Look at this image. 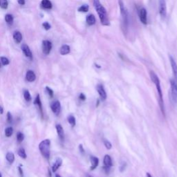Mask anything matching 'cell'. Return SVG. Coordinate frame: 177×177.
<instances>
[{
  "label": "cell",
  "mask_w": 177,
  "mask_h": 177,
  "mask_svg": "<svg viewBox=\"0 0 177 177\" xmlns=\"http://www.w3.org/2000/svg\"><path fill=\"white\" fill-rule=\"evenodd\" d=\"M93 3L95 9L98 13V15L100 22L104 26H109L110 23L105 8L100 3V0H93Z\"/></svg>",
  "instance_id": "1"
},
{
  "label": "cell",
  "mask_w": 177,
  "mask_h": 177,
  "mask_svg": "<svg viewBox=\"0 0 177 177\" xmlns=\"http://www.w3.org/2000/svg\"><path fill=\"white\" fill-rule=\"evenodd\" d=\"M149 76L150 78H151L152 81L153 82V83L155 84L156 88H157V90L158 92V96H159V106L160 108V111L163 115L165 116V105H164V100L163 98V93L162 90H161V87H160V80L157 75L153 71H151L149 72Z\"/></svg>",
  "instance_id": "2"
},
{
  "label": "cell",
  "mask_w": 177,
  "mask_h": 177,
  "mask_svg": "<svg viewBox=\"0 0 177 177\" xmlns=\"http://www.w3.org/2000/svg\"><path fill=\"white\" fill-rule=\"evenodd\" d=\"M118 4H119L121 18H122V24L123 28L126 31L128 28V26L129 24V15L127 9L124 4L122 0H118Z\"/></svg>",
  "instance_id": "3"
},
{
  "label": "cell",
  "mask_w": 177,
  "mask_h": 177,
  "mask_svg": "<svg viewBox=\"0 0 177 177\" xmlns=\"http://www.w3.org/2000/svg\"><path fill=\"white\" fill-rule=\"evenodd\" d=\"M50 146H51V141L49 139L44 140L39 145V149L42 155L47 160H49L50 157Z\"/></svg>",
  "instance_id": "4"
},
{
  "label": "cell",
  "mask_w": 177,
  "mask_h": 177,
  "mask_svg": "<svg viewBox=\"0 0 177 177\" xmlns=\"http://www.w3.org/2000/svg\"><path fill=\"white\" fill-rule=\"evenodd\" d=\"M170 98L173 105L177 104V83L174 79L170 80Z\"/></svg>",
  "instance_id": "5"
},
{
  "label": "cell",
  "mask_w": 177,
  "mask_h": 177,
  "mask_svg": "<svg viewBox=\"0 0 177 177\" xmlns=\"http://www.w3.org/2000/svg\"><path fill=\"white\" fill-rule=\"evenodd\" d=\"M158 10L161 19H165L167 15V6H166L165 0H159V6H158Z\"/></svg>",
  "instance_id": "6"
},
{
  "label": "cell",
  "mask_w": 177,
  "mask_h": 177,
  "mask_svg": "<svg viewBox=\"0 0 177 177\" xmlns=\"http://www.w3.org/2000/svg\"><path fill=\"white\" fill-rule=\"evenodd\" d=\"M139 19L142 24H147V13L146 9L145 8H141L140 9L138 12Z\"/></svg>",
  "instance_id": "7"
},
{
  "label": "cell",
  "mask_w": 177,
  "mask_h": 177,
  "mask_svg": "<svg viewBox=\"0 0 177 177\" xmlns=\"http://www.w3.org/2000/svg\"><path fill=\"white\" fill-rule=\"evenodd\" d=\"M52 49V43L49 40H44L42 42V51L44 54L49 55Z\"/></svg>",
  "instance_id": "8"
},
{
  "label": "cell",
  "mask_w": 177,
  "mask_h": 177,
  "mask_svg": "<svg viewBox=\"0 0 177 177\" xmlns=\"http://www.w3.org/2000/svg\"><path fill=\"white\" fill-rule=\"evenodd\" d=\"M51 109L55 115H59L61 111V104L58 100H55L51 104Z\"/></svg>",
  "instance_id": "9"
},
{
  "label": "cell",
  "mask_w": 177,
  "mask_h": 177,
  "mask_svg": "<svg viewBox=\"0 0 177 177\" xmlns=\"http://www.w3.org/2000/svg\"><path fill=\"white\" fill-rule=\"evenodd\" d=\"M170 64L171 67V69H172L173 76H174V80L177 83V65L175 60L174 58L171 56H170Z\"/></svg>",
  "instance_id": "10"
},
{
  "label": "cell",
  "mask_w": 177,
  "mask_h": 177,
  "mask_svg": "<svg viewBox=\"0 0 177 177\" xmlns=\"http://www.w3.org/2000/svg\"><path fill=\"white\" fill-rule=\"evenodd\" d=\"M96 89H97L98 93L101 100L104 101V100H106L107 99V93L105 90L104 87H103L102 84H98V85L97 86Z\"/></svg>",
  "instance_id": "11"
},
{
  "label": "cell",
  "mask_w": 177,
  "mask_h": 177,
  "mask_svg": "<svg viewBox=\"0 0 177 177\" xmlns=\"http://www.w3.org/2000/svg\"><path fill=\"white\" fill-rule=\"evenodd\" d=\"M22 50L24 53V54L25 55V56L26 57H28L31 60H33V54H32V52H31V49L29 47L26 45V44H22Z\"/></svg>",
  "instance_id": "12"
},
{
  "label": "cell",
  "mask_w": 177,
  "mask_h": 177,
  "mask_svg": "<svg viewBox=\"0 0 177 177\" xmlns=\"http://www.w3.org/2000/svg\"><path fill=\"white\" fill-rule=\"evenodd\" d=\"M34 105H35L38 106V109H39V112H40V113L42 115V117H43V110H42V102H41V99H40V96L38 94L35 98V100H34Z\"/></svg>",
  "instance_id": "13"
},
{
  "label": "cell",
  "mask_w": 177,
  "mask_h": 177,
  "mask_svg": "<svg viewBox=\"0 0 177 177\" xmlns=\"http://www.w3.org/2000/svg\"><path fill=\"white\" fill-rule=\"evenodd\" d=\"M35 79H36V76L35 74V73L31 70L28 71L26 75V80L28 82L32 83V82L35 80Z\"/></svg>",
  "instance_id": "14"
},
{
  "label": "cell",
  "mask_w": 177,
  "mask_h": 177,
  "mask_svg": "<svg viewBox=\"0 0 177 177\" xmlns=\"http://www.w3.org/2000/svg\"><path fill=\"white\" fill-rule=\"evenodd\" d=\"M56 130H57V133L58 134V136H59L60 139L61 140V141H64L65 139V131H64V129H63V127H62V125H60L58 124V125H56Z\"/></svg>",
  "instance_id": "15"
},
{
  "label": "cell",
  "mask_w": 177,
  "mask_h": 177,
  "mask_svg": "<svg viewBox=\"0 0 177 177\" xmlns=\"http://www.w3.org/2000/svg\"><path fill=\"white\" fill-rule=\"evenodd\" d=\"M62 160L60 158H57L52 166V171H53V172H55V171L58 170V168L62 165Z\"/></svg>",
  "instance_id": "16"
},
{
  "label": "cell",
  "mask_w": 177,
  "mask_h": 177,
  "mask_svg": "<svg viewBox=\"0 0 177 177\" xmlns=\"http://www.w3.org/2000/svg\"><path fill=\"white\" fill-rule=\"evenodd\" d=\"M104 164L105 168L107 169H109V168L112 165V158H111L110 156L109 155H105V157H104Z\"/></svg>",
  "instance_id": "17"
},
{
  "label": "cell",
  "mask_w": 177,
  "mask_h": 177,
  "mask_svg": "<svg viewBox=\"0 0 177 177\" xmlns=\"http://www.w3.org/2000/svg\"><path fill=\"white\" fill-rule=\"evenodd\" d=\"M71 51V49H70V46L67 45V44H64V45H62L61 46V48L60 49V54L62 55H67L70 53Z\"/></svg>",
  "instance_id": "18"
},
{
  "label": "cell",
  "mask_w": 177,
  "mask_h": 177,
  "mask_svg": "<svg viewBox=\"0 0 177 177\" xmlns=\"http://www.w3.org/2000/svg\"><path fill=\"white\" fill-rule=\"evenodd\" d=\"M86 21H87V24L89 25V26H93L95 24H96V17L94 15L90 14L89 15H87V18H86Z\"/></svg>",
  "instance_id": "19"
},
{
  "label": "cell",
  "mask_w": 177,
  "mask_h": 177,
  "mask_svg": "<svg viewBox=\"0 0 177 177\" xmlns=\"http://www.w3.org/2000/svg\"><path fill=\"white\" fill-rule=\"evenodd\" d=\"M41 6L44 9H51L53 5L50 0H42Z\"/></svg>",
  "instance_id": "20"
},
{
  "label": "cell",
  "mask_w": 177,
  "mask_h": 177,
  "mask_svg": "<svg viewBox=\"0 0 177 177\" xmlns=\"http://www.w3.org/2000/svg\"><path fill=\"white\" fill-rule=\"evenodd\" d=\"M13 39H14V40L16 43L20 44L22 40V33L19 32V31H15V32L13 33Z\"/></svg>",
  "instance_id": "21"
},
{
  "label": "cell",
  "mask_w": 177,
  "mask_h": 177,
  "mask_svg": "<svg viewBox=\"0 0 177 177\" xmlns=\"http://www.w3.org/2000/svg\"><path fill=\"white\" fill-rule=\"evenodd\" d=\"M90 160H91V170H94V169H96L97 168V166L98 165L99 160H98V158L96 157H91Z\"/></svg>",
  "instance_id": "22"
},
{
  "label": "cell",
  "mask_w": 177,
  "mask_h": 177,
  "mask_svg": "<svg viewBox=\"0 0 177 177\" xmlns=\"http://www.w3.org/2000/svg\"><path fill=\"white\" fill-rule=\"evenodd\" d=\"M6 158L8 162L10 163H13L15 160V155L12 152H8L6 155Z\"/></svg>",
  "instance_id": "23"
},
{
  "label": "cell",
  "mask_w": 177,
  "mask_h": 177,
  "mask_svg": "<svg viewBox=\"0 0 177 177\" xmlns=\"http://www.w3.org/2000/svg\"><path fill=\"white\" fill-rule=\"evenodd\" d=\"M68 123L70 124V125L72 126V127H74L76 125V118L74 116H72V115H70L68 116Z\"/></svg>",
  "instance_id": "24"
},
{
  "label": "cell",
  "mask_w": 177,
  "mask_h": 177,
  "mask_svg": "<svg viewBox=\"0 0 177 177\" xmlns=\"http://www.w3.org/2000/svg\"><path fill=\"white\" fill-rule=\"evenodd\" d=\"M24 99L26 100V101L30 102L32 100V97H31V95L30 94V92L26 90L24 92Z\"/></svg>",
  "instance_id": "25"
},
{
  "label": "cell",
  "mask_w": 177,
  "mask_h": 177,
  "mask_svg": "<svg viewBox=\"0 0 177 177\" xmlns=\"http://www.w3.org/2000/svg\"><path fill=\"white\" fill-rule=\"evenodd\" d=\"M13 133V129L11 127H8L5 129V136L6 137H10L12 136Z\"/></svg>",
  "instance_id": "26"
},
{
  "label": "cell",
  "mask_w": 177,
  "mask_h": 177,
  "mask_svg": "<svg viewBox=\"0 0 177 177\" xmlns=\"http://www.w3.org/2000/svg\"><path fill=\"white\" fill-rule=\"evenodd\" d=\"M17 153H18V155H19L21 158H24V159H26V157H27V155H26L25 149H24V148L19 149Z\"/></svg>",
  "instance_id": "27"
},
{
  "label": "cell",
  "mask_w": 177,
  "mask_h": 177,
  "mask_svg": "<svg viewBox=\"0 0 177 177\" xmlns=\"http://www.w3.org/2000/svg\"><path fill=\"white\" fill-rule=\"evenodd\" d=\"M5 21L7 22L8 24H12L13 22V17L10 14H7L5 16Z\"/></svg>",
  "instance_id": "28"
},
{
  "label": "cell",
  "mask_w": 177,
  "mask_h": 177,
  "mask_svg": "<svg viewBox=\"0 0 177 177\" xmlns=\"http://www.w3.org/2000/svg\"><path fill=\"white\" fill-rule=\"evenodd\" d=\"M9 6V2L7 0H0V7L3 9H6Z\"/></svg>",
  "instance_id": "29"
},
{
  "label": "cell",
  "mask_w": 177,
  "mask_h": 177,
  "mask_svg": "<svg viewBox=\"0 0 177 177\" xmlns=\"http://www.w3.org/2000/svg\"><path fill=\"white\" fill-rule=\"evenodd\" d=\"M88 10H89V6L87 4H84L83 6H81L80 8H78L79 12L86 13L88 12Z\"/></svg>",
  "instance_id": "30"
},
{
  "label": "cell",
  "mask_w": 177,
  "mask_h": 177,
  "mask_svg": "<svg viewBox=\"0 0 177 177\" xmlns=\"http://www.w3.org/2000/svg\"><path fill=\"white\" fill-rule=\"evenodd\" d=\"M0 60H1V62L2 63V65H4V66H6V65H9V59H8L7 57H0Z\"/></svg>",
  "instance_id": "31"
},
{
  "label": "cell",
  "mask_w": 177,
  "mask_h": 177,
  "mask_svg": "<svg viewBox=\"0 0 177 177\" xmlns=\"http://www.w3.org/2000/svg\"><path fill=\"white\" fill-rule=\"evenodd\" d=\"M24 139V136L22 132H18L17 134V140L18 142H22Z\"/></svg>",
  "instance_id": "32"
},
{
  "label": "cell",
  "mask_w": 177,
  "mask_h": 177,
  "mask_svg": "<svg viewBox=\"0 0 177 177\" xmlns=\"http://www.w3.org/2000/svg\"><path fill=\"white\" fill-rule=\"evenodd\" d=\"M46 93L48 94V95L49 96L50 98H53V91L52 90V89L50 88L49 87H46Z\"/></svg>",
  "instance_id": "33"
},
{
  "label": "cell",
  "mask_w": 177,
  "mask_h": 177,
  "mask_svg": "<svg viewBox=\"0 0 177 177\" xmlns=\"http://www.w3.org/2000/svg\"><path fill=\"white\" fill-rule=\"evenodd\" d=\"M104 145H105V146L106 147V148L108 149H110L112 147L111 142L109 141H107V140H104Z\"/></svg>",
  "instance_id": "34"
},
{
  "label": "cell",
  "mask_w": 177,
  "mask_h": 177,
  "mask_svg": "<svg viewBox=\"0 0 177 177\" xmlns=\"http://www.w3.org/2000/svg\"><path fill=\"white\" fill-rule=\"evenodd\" d=\"M6 117H7V122L9 123H11L13 121V116L11 115V113H10V112H9L7 113Z\"/></svg>",
  "instance_id": "35"
},
{
  "label": "cell",
  "mask_w": 177,
  "mask_h": 177,
  "mask_svg": "<svg viewBox=\"0 0 177 177\" xmlns=\"http://www.w3.org/2000/svg\"><path fill=\"white\" fill-rule=\"evenodd\" d=\"M42 26H43V27L44 28V29H45V30H46V31H48V30H49L50 28H51V25H50L48 22L43 23Z\"/></svg>",
  "instance_id": "36"
},
{
  "label": "cell",
  "mask_w": 177,
  "mask_h": 177,
  "mask_svg": "<svg viewBox=\"0 0 177 177\" xmlns=\"http://www.w3.org/2000/svg\"><path fill=\"white\" fill-rule=\"evenodd\" d=\"M125 168H126V163H123L122 164H121L120 166V171H123L124 170H125Z\"/></svg>",
  "instance_id": "37"
},
{
  "label": "cell",
  "mask_w": 177,
  "mask_h": 177,
  "mask_svg": "<svg viewBox=\"0 0 177 177\" xmlns=\"http://www.w3.org/2000/svg\"><path fill=\"white\" fill-rule=\"evenodd\" d=\"M18 170H19V173H20V175L21 177H24V172H23V170H22V168L21 167L18 168Z\"/></svg>",
  "instance_id": "38"
},
{
  "label": "cell",
  "mask_w": 177,
  "mask_h": 177,
  "mask_svg": "<svg viewBox=\"0 0 177 177\" xmlns=\"http://www.w3.org/2000/svg\"><path fill=\"white\" fill-rule=\"evenodd\" d=\"M17 2H18V4L22 5V6L25 4V0H18Z\"/></svg>",
  "instance_id": "39"
},
{
  "label": "cell",
  "mask_w": 177,
  "mask_h": 177,
  "mask_svg": "<svg viewBox=\"0 0 177 177\" xmlns=\"http://www.w3.org/2000/svg\"><path fill=\"white\" fill-rule=\"evenodd\" d=\"M80 99L81 100H84L86 99V97H85V96H84V95L83 94H81L80 95Z\"/></svg>",
  "instance_id": "40"
},
{
  "label": "cell",
  "mask_w": 177,
  "mask_h": 177,
  "mask_svg": "<svg viewBox=\"0 0 177 177\" xmlns=\"http://www.w3.org/2000/svg\"><path fill=\"white\" fill-rule=\"evenodd\" d=\"M4 113V108L0 105V114H3Z\"/></svg>",
  "instance_id": "41"
},
{
  "label": "cell",
  "mask_w": 177,
  "mask_h": 177,
  "mask_svg": "<svg viewBox=\"0 0 177 177\" xmlns=\"http://www.w3.org/2000/svg\"><path fill=\"white\" fill-rule=\"evenodd\" d=\"M80 151H81L82 152H84V149H83V146H82L81 145H80Z\"/></svg>",
  "instance_id": "42"
},
{
  "label": "cell",
  "mask_w": 177,
  "mask_h": 177,
  "mask_svg": "<svg viewBox=\"0 0 177 177\" xmlns=\"http://www.w3.org/2000/svg\"><path fill=\"white\" fill-rule=\"evenodd\" d=\"M147 177H152L149 173H147Z\"/></svg>",
  "instance_id": "43"
},
{
  "label": "cell",
  "mask_w": 177,
  "mask_h": 177,
  "mask_svg": "<svg viewBox=\"0 0 177 177\" xmlns=\"http://www.w3.org/2000/svg\"><path fill=\"white\" fill-rule=\"evenodd\" d=\"M55 177H61V176H60L59 175V174H56V175H55Z\"/></svg>",
  "instance_id": "44"
},
{
  "label": "cell",
  "mask_w": 177,
  "mask_h": 177,
  "mask_svg": "<svg viewBox=\"0 0 177 177\" xmlns=\"http://www.w3.org/2000/svg\"><path fill=\"white\" fill-rule=\"evenodd\" d=\"M86 177H94V176H91V175H87Z\"/></svg>",
  "instance_id": "45"
},
{
  "label": "cell",
  "mask_w": 177,
  "mask_h": 177,
  "mask_svg": "<svg viewBox=\"0 0 177 177\" xmlns=\"http://www.w3.org/2000/svg\"><path fill=\"white\" fill-rule=\"evenodd\" d=\"M0 177H2V174L0 173Z\"/></svg>",
  "instance_id": "46"
},
{
  "label": "cell",
  "mask_w": 177,
  "mask_h": 177,
  "mask_svg": "<svg viewBox=\"0 0 177 177\" xmlns=\"http://www.w3.org/2000/svg\"><path fill=\"white\" fill-rule=\"evenodd\" d=\"M0 67H1V63H0Z\"/></svg>",
  "instance_id": "47"
}]
</instances>
